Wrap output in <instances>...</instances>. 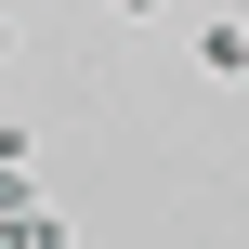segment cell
Listing matches in <instances>:
<instances>
[{"label": "cell", "mask_w": 249, "mask_h": 249, "mask_svg": "<svg viewBox=\"0 0 249 249\" xmlns=\"http://www.w3.org/2000/svg\"><path fill=\"white\" fill-rule=\"evenodd\" d=\"M236 13H249V0H236Z\"/></svg>", "instance_id": "cell-6"}, {"label": "cell", "mask_w": 249, "mask_h": 249, "mask_svg": "<svg viewBox=\"0 0 249 249\" xmlns=\"http://www.w3.org/2000/svg\"><path fill=\"white\" fill-rule=\"evenodd\" d=\"M197 79H249V13H210L197 26Z\"/></svg>", "instance_id": "cell-1"}, {"label": "cell", "mask_w": 249, "mask_h": 249, "mask_svg": "<svg viewBox=\"0 0 249 249\" xmlns=\"http://www.w3.org/2000/svg\"><path fill=\"white\" fill-rule=\"evenodd\" d=\"M26 197H39V184H26V158H0V223H13Z\"/></svg>", "instance_id": "cell-3"}, {"label": "cell", "mask_w": 249, "mask_h": 249, "mask_svg": "<svg viewBox=\"0 0 249 249\" xmlns=\"http://www.w3.org/2000/svg\"><path fill=\"white\" fill-rule=\"evenodd\" d=\"M0 66H13V13H0Z\"/></svg>", "instance_id": "cell-5"}, {"label": "cell", "mask_w": 249, "mask_h": 249, "mask_svg": "<svg viewBox=\"0 0 249 249\" xmlns=\"http://www.w3.org/2000/svg\"><path fill=\"white\" fill-rule=\"evenodd\" d=\"M0 249H66V210H39V197H26V210L0 223Z\"/></svg>", "instance_id": "cell-2"}, {"label": "cell", "mask_w": 249, "mask_h": 249, "mask_svg": "<svg viewBox=\"0 0 249 249\" xmlns=\"http://www.w3.org/2000/svg\"><path fill=\"white\" fill-rule=\"evenodd\" d=\"M105 13H171V0H105Z\"/></svg>", "instance_id": "cell-4"}]
</instances>
